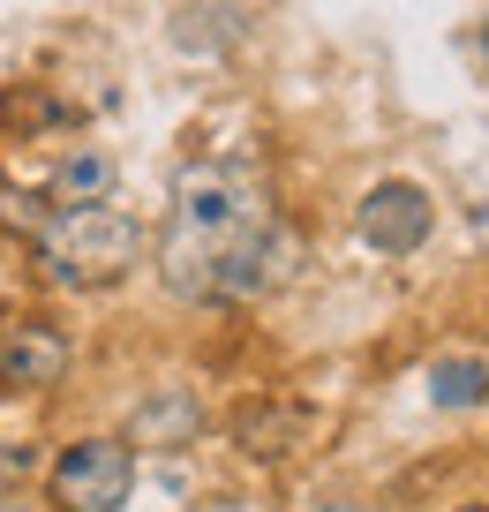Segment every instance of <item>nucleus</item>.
Segmentation results:
<instances>
[{"label": "nucleus", "mask_w": 489, "mask_h": 512, "mask_svg": "<svg viewBox=\"0 0 489 512\" xmlns=\"http://www.w3.org/2000/svg\"><path fill=\"white\" fill-rule=\"evenodd\" d=\"M31 249H38L53 287L98 294V287H121L143 264V226H136V211H121L113 196H98V204H53L46 234H38Z\"/></svg>", "instance_id": "f03ea898"}, {"label": "nucleus", "mask_w": 489, "mask_h": 512, "mask_svg": "<svg viewBox=\"0 0 489 512\" xmlns=\"http://www.w3.org/2000/svg\"><path fill=\"white\" fill-rule=\"evenodd\" d=\"M46 219H53V189H0V226H8V234L38 241Z\"/></svg>", "instance_id": "6e6552de"}, {"label": "nucleus", "mask_w": 489, "mask_h": 512, "mask_svg": "<svg viewBox=\"0 0 489 512\" xmlns=\"http://www.w3.org/2000/svg\"><path fill=\"white\" fill-rule=\"evenodd\" d=\"M98 196H113V159L76 144L61 166H53V204H98Z\"/></svg>", "instance_id": "0eeeda50"}, {"label": "nucleus", "mask_w": 489, "mask_h": 512, "mask_svg": "<svg viewBox=\"0 0 489 512\" xmlns=\"http://www.w3.org/2000/svg\"><path fill=\"white\" fill-rule=\"evenodd\" d=\"M482 61H489V23H482Z\"/></svg>", "instance_id": "9d476101"}, {"label": "nucleus", "mask_w": 489, "mask_h": 512, "mask_svg": "<svg viewBox=\"0 0 489 512\" xmlns=\"http://www.w3.org/2000/svg\"><path fill=\"white\" fill-rule=\"evenodd\" d=\"M136 490V445L128 437H76L46 467V497L61 512H121Z\"/></svg>", "instance_id": "7ed1b4c3"}, {"label": "nucleus", "mask_w": 489, "mask_h": 512, "mask_svg": "<svg viewBox=\"0 0 489 512\" xmlns=\"http://www.w3.org/2000/svg\"><path fill=\"white\" fill-rule=\"evenodd\" d=\"M354 226H362L369 249L414 256L429 241V226H437V204H429V189H414V181H377V189L354 204Z\"/></svg>", "instance_id": "39448f33"}, {"label": "nucleus", "mask_w": 489, "mask_h": 512, "mask_svg": "<svg viewBox=\"0 0 489 512\" xmlns=\"http://www.w3.org/2000/svg\"><path fill=\"white\" fill-rule=\"evenodd\" d=\"M234 445L249 452V460H294L301 445H309V407H286V400H256L234 415Z\"/></svg>", "instance_id": "423d86ee"}, {"label": "nucleus", "mask_w": 489, "mask_h": 512, "mask_svg": "<svg viewBox=\"0 0 489 512\" xmlns=\"http://www.w3.org/2000/svg\"><path fill=\"white\" fill-rule=\"evenodd\" d=\"M68 362H76V347L53 317H38V309L0 317V384L8 392H53L68 377Z\"/></svg>", "instance_id": "20e7f679"}, {"label": "nucleus", "mask_w": 489, "mask_h": 512, "mask_svg": "<svg viewBox=\"0 0 489 512\" xmlns=\"http://www.w3.org/2000/svg\"><path fill=\"white\" fill-rule=\"evenodd\" d=\"M459 512H489V505H459Z\"/></svg>", "instance_id": "9b49d317"}, {"label": "nucleus", "mask_w": 489, "mask_h": 512, "mask_svg": "<svg viewBox=\"0 0 489 512\" xmlns=\"http://www.w3.org/2000/svg\"><path fill=\"white\" fill-rule=\"evenodd\" d=\"M301 241L279 226L264 181L234 159H204L174 181L166 241H158V279L181 302H256V294L294 279Z\"/></svg>", "instance_id": "f257e3e1"}, {"label": "nucleus", "mask_w": 489, "mask_h": 512, "mask_svg": "<svg viewBox=\"0 0 489 512\" xmlns=\"http://www.w3.org/2000/svg\"><path fill=\"white\" fill-rule=\"evenodd\" d=\"M482 392H489L482 362H437V407H474Z\"/></svg>", "instance_id": "1a4fd4ad"}]
</instances>
